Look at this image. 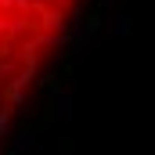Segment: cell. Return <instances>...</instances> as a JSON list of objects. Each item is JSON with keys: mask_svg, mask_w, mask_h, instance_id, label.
I'll return each instance as SVG.
<instances>
[{"mask_svg": "<svg viewBox=\"0 0 155 155\" xmlns=\"http://www.w3.org/2000/svg\"><path fill=\"white\" fill-rule=\"evenodd\" d=\"M87 0H0V144L69 47Z\"/></svg>", "mask_w": 155, "mask_h": 155, "instance_id": "obj_1", "label": "cell"}]
</instances>
